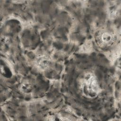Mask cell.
I'll return each instance as SVG.
<instances>
[{
	"instance_id": "1",
	"label": "cell",
	"mask_w": 121,
	"mask_h": 121,
	"mask_svg": "<svg viewBox=\"0 0 121 121\" xmlns=\"http://www.w3.org/2000/svg\"><path fill=\"white\" fill-rule=\"evenodd\" d=\"M81 88L83 94L91 98L97 96L100 91V88L95 76L91 74H86L84 76L82 81Z\"/></svg>"
},
{
	"instance_id": "2",
	"label": "cell",
	"mask_w": 121,
	"mask_h": 121,
	"mask_svg": "<svg viewBox=\"0 0 121 121\" xmlns=\"http://www.w3.org/2000/svg\"><path fill=\"white\" fill-rule=\"evenodd\" d=\"M97 42L99 45L106 46L113 44L116 40L114 34L109 32H104L101 33L97 38Z\"/></svg>"
},
{
	"instance_id": "3",
	"label": "cell",
	"mask_w": 121,
	"mask_h": 121,
	"mask_svg": "<svg viewBox=\"0 0 121 121\" xmlns=\"http://www.w3.org/2000/svg\"><path fill=\"white\" fill-rule=\"evenodd\" d=\"M49 63L50 62L49 59L44 56H43L38 59L36 64L39 69L43 70L47 69L48 67Z\"/></svg>"
},
{
	"instance_id": "4",
	"label": "cell",
	"mask_w": 121,
	"mask_h": 121,
	"mask_svg": "<svg viewBox=\"0 0 121 121\" xmlns=\"http://www.w3.org/2000/svg\"><path fill=\"white\" fill-rule=\"evenodd\" d=\"M91 48V45L90 43H86V44L85 45L83 46V51L85 52H87L88 51L90 50V49Z\"/></svg>"
}]
</instances>
